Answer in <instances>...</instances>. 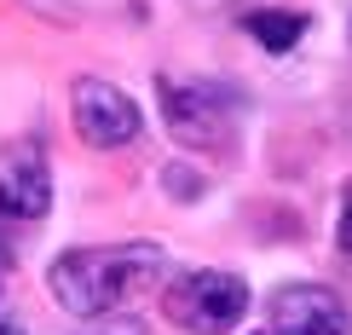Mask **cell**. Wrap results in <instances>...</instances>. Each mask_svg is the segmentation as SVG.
<instances>
[{
    "mask_svg": "<svg viewBox=\"0 0 352 335\" xmlns=\"http://www.w3.org/2000/svg\"><path fill=\"white\" fill-rule=\"evenodd\" d=\"M52 208V168L41 144L0 151V220H41Z\"/></svg>",
    "mask_w": 352,
    "mask_h": 335,
    "instance_id": "6",
    "label": "cell"
},
{
    "mask_svg": "<svg viewBox=\"0 0 352 335\" xmlns=\"http://www.w3.org/2000/svg\"><path fill=\"white\" fill-rule=\"evenodd\" d=\"M162 278H168V255L162 243L144 237L110 243V249H69L47 266V289L69 318H104L144 289H156Z\"/></svg>",
    "mask_w": 352,
    "mask_h": 335,
    "instance_id": "1",
    "label": "cell"
},
{
    "mask_svg": "<svg viewBox=\"0 0 352 335\" xmlns=\"http://www.w3.org/2000/svg\"><path fill=\"white\" fill-rule=\"evenodd\" d=\"M69 122H76V133L93 144V151H122V144H133L144 133L139 105L104 76H81L69 87Z\"/></svg>",
    "mask_w": 352,
    "mask_h": 335,
    "instance_id": "4",
    "label": "cell"
},
{
    "mask_svg": "<svg viewBox=\"0 0 352 335\" xmlns=\"http://www.w3.org/2000/svg\"><path fill=\"white\" fill-rule=\"evenodd\" d=\"M243 29H248L266 52H289V47H300V35H306V12L260 6V12H243Z\"/></svg>",
    "mask_w": 352,
    "mask_h": 335,
    "instance_id": "7",
    "label": "cell"
},
{
    "mask_svg": "<svg viewBox=\"0 0 352 335\" xmlns=\"http://www.w3.org/2000/svg\"><path fill=\"white\" fill-rule=\"evenodd\" d=\"M81 335H151V329H144L139 318H110L104 312V324H93V329H81Z\"/></svg>",
    "mask_w": 352,
    "mask_h": 335,
    "instance_id": "9",
    "label": "cell"
},
{
    "mask_svg": "<svg viewBox=\"0 0 352 335\" xmlns=\"http://www.w3.org/2000/svg\"><path fill=\"white\" fill-rule=\"evenodd\" d=\"M156 98H162V122L185 151H226L237 122H231V93L214 81H179L156 76Z\"/></svg>",
    "mask_w": 352,
    "mask_h": 335,
    "instance_id": "3",
    "label": "cell"
},
{
    "mask_svg": "<svg viewBox=\"0 0 352 335\" xmlns=\"http://www.w3.org/2000/svg\"><path fill=\"white\" fill-rule=\"evenodd\" d=\"M248 301L254 295H248V283L237 278V272L197 266V272H185V278H173V289L162 295V307H168L173 324L190 329V335H226V329L243 324Z\"/></svg>",
    "mask_w": 352,
    "mask_h": 335,
    "instance_id": "2",
    "label": "cell"
},
{
    "mask_svg": "<svg viewBox=\"0 0 352 335\" xmlns=\"http://www.w3.org/2000/svg\"><path fill=\"white\" fill-rule=\"evenodd\" d=\"M0 335H23V329H18V324H0Z\"/></svg>",
    "mask_w": 352,
    "mask_h": 335,
    "instance_id": "11",
    "label": "cell"
},
{
    "mask_svg": "<svg viewBox=\"0 0 352 335\" xmlns=\"http://www.w3.org/2000/svg\"><path fill=\"white\" fill-rule=\"evenodd\" d=\"M266 335H352V312L324 283H283L272 295V329Z\"/></svg>",
    "mask_w": 352,
    "mask_h": 335,
    "instance_id": "5",
    "label": "cell"
},
{
    "mask_svg": "<svg viewBox=\"0 0 352 335\" xmlns=\"http://www.w3.org/2000/svg\"><path fill=\"white\" fill-rule=\"evenodd\" d=\"M335 243L352 255V180H346V191H341V220H335Z\"/></svg>",
    "mask_w": 352,
    "mask_h": 335,
    "instance_id": "10",
    "label": "cell"
},
{
    "mask_svg": "<svg viewBox=\"0 0 352 335\" xmlns=\"http://www.w3.org/2000/svg\"><path fill=\"white\" fill-rule=\"evenodd\" d=\"M162 185H168V191L179 197V202H190V197H202V173H190L185 162H173V168H162Z\"/></svg>",
    "mask_w": 352,
    "mask_h": 335,
    "instance_id": "8",
    "label": "cell"
}]
</instances>
